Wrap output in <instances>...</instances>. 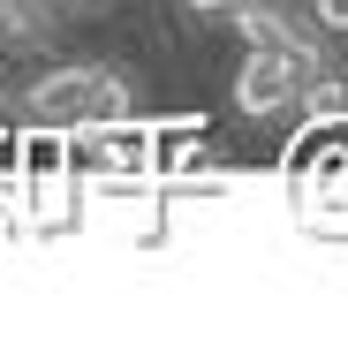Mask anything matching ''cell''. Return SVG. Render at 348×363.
I'll list each match as a JSON object with an SVG mask.
<instances>
[{"label":"cell","instance_id":"277c9868","mask_svg":"<svg viewBox=\"0 0 348 363\" xmlns=\"http://www.w3.org/2000/svg\"><path fill=\"white\" fill-rule=\"evenodd\" d=\"M296 113H303V121H348V84H341V76L296 84Z\"/></svg>","mask_w":348,"mask_h":363},{"label":"cell","instance_id":"3957f363","mask_svg":"<svg viewBox=\"0 0 348 363\" xmlns=\"http://www.w3.org/2000/svg\"><path fill=\"white\" fill-rule=\"evenodd\" d=\"M296 84H303V68L288 53H250L235 68V113L242 121H273V113L296 106Z\"/></svg>","mask_w":348,"mask_h":363},{"label":"cell","instance_id":"ba28073f","mask_svg":"<svg viewBox=\"0 0 348 363\" xmlns=\"http://www.w3.org/2000/svg\"><path fill=\"white\" fill-rule=\"evenodd\" d=\"M182 8H189V16H228L235 0H182Z\"/></svg>","mask_w":348,"mask_h":363},{"label":"cell","instance_id":"5b68a950","mask_svg":"<svg viewBox=\"0 0 348 363\" xmlns=\"http://www.w3.org/2000/svg\"><path fill=\"white\" fill-rule=\"evenodd\" d=\"M0 45H46V0H0Z\"/></svg>","mask_w":348,"mask_h":363},{"label":"cell","instance_id":"7a4b0ae2","mask_svg":"<svg viewBox=\"0 0 348 363\" xmlns=\"http://www.w3.org/2000/svg\"><path fill=\"white\" fill-rule=\"evenodd\" d=\"M228 16H235V30H242V45H250V53H288L303 76L325 61V53H318V38H310V30H296L280 0H235Z\"/></svg>","mask_w":348,"mask_h":363},{"label":"cell","instance_id":"52a82bcc","mask_svg":"<svg viewBox=\"0 0 348 363\" xmlns=\"http://www.w3.org/2000/svg\"><path fill=\"white\" fill-rule=\"evenodd\" d=\"M310 30H318V38H341L348 30V0H310Z\"/></svg>","mask_w":348,"mask_h":363},{"label":"cell","instance_id":"6da1fadb","mask_svg":"<svg viewBox=\"0 0 348 363\" xmlns=\"http://www.w3.org/2000/svg\"><path fill=\"white\" fill-rule=\"evenodd\" d=\"M91 84H99L91 61H61L23 84V113L46 121V129H76V121H91Z\"/></svg>","mask_w":348,"mask_h":363},{"label":"cell","instance_id":"8992f818","mask_svg":"<svg viewBox=\"0 0 348 363\" xmlns=\"http://www.w3.org/2000/svg\"><path fill=\"white\" fill-rule=\"evenodd\" d=\"M129 113H137V91H129V76L99 68V84H91V121L106 129V121H129Z\"/></svg>","mask_w":348,"mask_h":363},{"label":"cell","instance_id":"9c48e42d","mask_svg":"<svg viewBox=\"0 0 348 363\" xmlns=\"http://www.w3.org/2000/svg\"><path fill=\"white\" fill-rule=\"evenodd\" d=\"M46 8H69V0H46Z\"/></svg>","mask_w":348,"mask_h":363}]
</instances>
